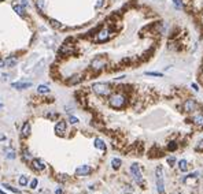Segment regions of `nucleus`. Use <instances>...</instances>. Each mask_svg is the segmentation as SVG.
I'll list each match as a JSON object with an SVG mask.
<instances>
[{
	"label": "nucleus",
	"mask_w": 203,
	"mask_h": 194,
	"mask_svg": "<svg viewBox=\"0 0 203 194\" xmlns=\"http://www.w3.org/2000/svg\"><path fill=\"white\" fill-rule=\"evenodd\" d=\"M109 104L111 108L114 109H121L125 107L126 104V97L125 94H122V93L117 92V93H112V94H110L109 97Z\"/></svg>",
	"instance_id": "obj_1"
},
{
	"label": "nucleus",
	"mask_w": 203,
	"mask_h": 194,
	"mask_svg": "<svg viewBox=\"0 0 203 194\" xmlns=\"http://www.w3.org/2000/svg\"><path fill=\"white\" fill-rule=\"evenodd\" d=\"M92 90L95 94L100 96V97H106V96L111 94V86L106 82H95L92 85Z\"/></svg>",
	"instance_id": "obj_2"
},
{
	"label": "nucleus",
	"mask_w": 203,
	"mask_h": 194,
	"mask_svg": "<svg viewBox=\"0 0 203 194\" xmlns=\"http://www.w3.org/2000/svg\"><path fill=\"white\" fill-rule=\"evenodd\" d=\"M111 36H112V30L106 26V27H103V29H100L98 32V34L95 36V41L96 43H106Z\"/></svg>",
	"instance_id": "obj_3"
},
{
	"label": "nucleus",
	"mask_w": 203,
	"mask_h": 194,
	"mask_svg": "<svg viewBox=\"0 0 203 194\" xmlns=\"http://www.w3.org/2000/svg\"><path fill=\"white\" fill-rule=\"evenodd\" d=\"M156 174V186H158V191L159 193H163L165 191V185H163V169L161 167H158L155 171Z\"/></svg>",
	"instance_id": "obj_4"
},
{
	"label": "nucleus",
	"mask_w": 203,
	"mask_h": 194,
	"mask_svg": "<svg viewBox=\"0 0 203 194\" xmlns=\"http://www.w3.org/2000/svg\"><path fill=\"white\" fill-rule=\"evenodd\" d=\"M106 59L104 57H102V56H98V57H95V59L91 62V67L93 68V70H102V68L106 66Z\"/></svg>",
	"instance_id": "obj_5"
},
{
	"label": "nucleus",
	"mask_w": 203,
	"mask_h": 194,
	"mask_svg": "<svg viewBox=\"0 0 203 194\" xmlns=\"http://www.w3.org/2000/svg\"><path fill=\"white\" fill-rule=\"evenodd\" d=\"M130 172H132V175H133L134 180H136L137 183H143V176H141V172H140V169H139V165H137L136 163H134V164H132V165H130Z\"/></svg>",
	"instance_id": "obj_6"
},
{
	"label": "nucleus",
	"mask_w": 203,
	"mask_h": 194,
	"mask_svg": "<svg viewBox=\"0 0 203 194\" xmlns=\"http://www.w3.org/2000/svg\"><path fill=\"white\" fill-rule=\"evenodd\" d=\"M30 164H32V168L36 169V171H44L45 169V161L41 160V158H32V161H30Z\"/></svg>",
	"instance_id": "obj_7"
},
{
	"label": "nucleus",
	"mask_w": 203,
	"mask_h": 194,
	"mask_svg": "<svg viewBox=\"0 0 203 194\" xmlns=\"http://www.w3.org/2000/svg\"><path fill=\"white\" fill-rule=\"evenodd\" d=\"M183 108L185 112H188V114H191V112H194L195 109H196V101L192 100V98H189V100H187L185 103L183 104Z\"/></svg>",
	"instance_id": "obj_8"
},
{
	"label": "nucleus",
	"mask_w": 203,
	"mask_h": 194,
	"mask_svg": "<svg viewBox=\"0 0 203 194\" xmlns=\"http://www.w3.org/2000/svg\"><path fill=\"white\" fill-rule=\"evenodd\" d=\"M92 172V168H91L89 165H87V164H84V165H80L78 168L76 169V175L77 176H85V175L91 174Z\"/></svg>",
	"instance_id": "obj_9"
},
{
	"label": "nucleus",
	"mask_w": 203,
	"mask_h": 194,
	"mask_svg": "<svg viewBox=\"0 0 203 194\" xmlns=\"http://www.w3.org/2000/svg\"><path fill=\"white\" fill-rule=\"evenodd\" d=\"M66 127H67V124H66L65 120H59V122L55 124V133H56L58 135H63V134L66 133Z\"/></svg>",
	"instance_id": "obj_10"
},
{
	"label": "nucleus",
	"mask_w": 203,
	"mask_h": 194,
	"mask_svg": "<svg viewBox=\"0 0 203 194\" xmlns=\"http://www.w3.org/2000/svg\"><path fill=\"white\" fill-rule=\"evenodd\" d=\"M32 85H33L32 82H14V83H11V86L16 90H25L27 87H30Z\"/></svg>",
	"instance_id": "obj_11"
},
{
	"label": "nucleus",
	"mask_w": 203,
	"mask_h": 194,
	"mask_svg": "<svg viewBox=\"0 0 203 194\" xmlns=\"http://www.w3.org/2000/svg\"><path fill=\"white\" fill-rule=\"evenodd\" d=\"M30 135V123L26 122L23 123V126L21 127V137L22 138H27Z\"/></svg>",
	"instance_id": "obj_12"
},
{
	"label": "nucleus",
	"mask_w": 203,
	"mask_h": 194,
	"mask_svg": "<svg viewBox=\"0 0 203 194\" xmlns=\"http://www.w3.org/2000/svg\"><path fill=\"white\" fill-rule=\"evenodd\" d=\"M12 8H14V11H15V12L18 14L19 16H26V8H25V5H22V4H15Z\"/></svg>",
	"instance_id": "obj_13"
},
{
	"label": "nucleus",
	"mask_w": 203,
	"mask_h": 194,
	"mask_svg": "<svg viewBox=\"0 0 203 194\" xmlns=\"http://www.w3.org/2000/svg\"><path fill=\"white\" fill-rule=\"evenodd\" d=\"M93 145H95L96 149L102 150V152H104V150H106V144H104V141H103V139H100V138H95Z\"/></svg>",
	"instance_id": "obj_14"
},
{
	"label": "nucleus",
	"mask_w": 203,
	"mask_h": 194,
	"mask_svg": "<svg viewBox=\"0 0 203 194\" xmlns=\"http://www.w3.org/2000/svg\"><path fill=\"white\" fill-rule=\"evenodd\" d=\"M192 122H194L196 126H200V127H203V114H196V115H194V117H192Z\"/></svg>",
	"instance_id": "obj_15"
},
{
	"label": "nucleus",
	"mask_w": 203,
	"mask_h": 194,
	"mask_svg": "<svg viewBox=\"0 0 203 194\" xmlns=\"http://www.w3.org/2000/svg\"><path fill=\"white\" fill-rule=\"evenodd\" d=\"M4 62H5V67H15L16 63H18V59L14 56H10V57H7Z\"/></svg>",
	"instance_id": "obj_16"
},
{
	"label": "nucleus",
	"mask_w": 203,
	"mask_h": 194,
	"mask_svg": "<svg viewBox=\"0 0 203 194\" xmlns=\"http://www.w3.org/2000/svg\"><path fill=\"white\" fill-rule=\"evenodd\" d=\"M82 81V75L81 74H76V75H73L70 79L67 81V83L69 85H76V83H78V82H81Z\"/></svg>",
	"instance_id": "obj_17"
},
{
	"label": "nucleus",
	"mask_w": 203,
	"mask_h": 194,
	"mask_svg": "<svg viewBox=\"0 0 203 194\" xmlns=\"http://www.w3.org/2000/svg\"><path fill=\"white\" fill-rule=\"evenodd\" d=\"M4 153H5V158H8V160H14V158L16 157L15 150L11 149V148H7V149L4 150Z\"/></svg>",
	"instance_id": "obj_18"
},
{
	"label": "nucleus",
	"mask_w": 203,
	"mask_h": 194,
	"mask_svg": "<svg viewBox=\"0 0 203 194\" xmlns=\"http://www.w3.org/2000/svg\"><path fill=\"white\" fill-rule=\"evenodd\" d=\"M3 187L5 189V190H8V191H11V193H14V194H21V190L19 189H15V187H12L11 185H8V183H3Z\"/></svg>",
	"instance_id": "obj_19"
},
{
	"label": "nucleus",
	"mask_w": 203,
	"mask_h": 194,
	"mask_svg": "<svg viewBox=\"0 0 203 194\" xmlns=\"http://www.w3.org/2000/svg\"><path fill=\"white\" fill-rule=\"evenodd\" d=\"M49 86L48 85H38L37 86V92L40 93V94H47V93H49Z\"/></svg>",
	"instance_id": "obj_20"
},
{
	"label": "nucleus",
	"mask_w": 203,
	"mask_h": 194,
	"mask_svg": "<svg viewBox=\"0 0 203 194\" xmlns=\"http://www.w3.org/2000/svg\"><path fill=\"white\" fill-rule=\"evenodd\" d=\"M60 53H62V55H70V53H73V48H71V46L70 45H66V44H65V45H63L62 46V49H60Z\"/></svg>",
	"instance_id": "obj_21"
},
{
	"label": "nucleus",
	"mask_w": 203,
	"mask_h": 194,
	"mask_svg": "<svg viewBox=\"0 0 203 194\" xmlns=\"http://www.w3.org/2000/svg\"><path fill=\"white\" fill-rule=\"evenodd\" d=\"M178 168H180V171H187V169H188V163H187V160H180L178 161Z\"/></svg>",
	"instance_id": "obj_22"
},
{
	"label": "nucleus",
	"mask_w": 203,
	"mask_h": 194,
	"mask_svg": "<svg viewBox=\"0 0 203 194\" xmlns=\"http://www.w3.org/2000/svg\"><path fill=\"white\" fill-rule=\"evenodd\" d=\"M18 183H19V186H22V187L27 186V176H26V175H22V176H19Z\"/></svg>",
	"instance_id": "obj_23"
},
{
	"label": "nucleus",
	"mask_w": 203,
	"mask_h": 194,
	"mask_svg": "<svg viewBox=\"0 0 203 194\" xmlns=\"http://www.w3.org/2000/svg\"><path fill=\"white\" fill-rule=\"evenodd\" d=\"M121 164H122L121 158H117V157H115V158H112V160H111V165H112V168H115V169L119 168Z\"/></svg>",
	"instance_id": "obj_24"
},
{
	"label": "nucleus",
	"mask_w": 203,
	"mask_h": 194,
	"mask_svg": "<svg viewBox=\"0 0 203 194\" xmlns=\"http://www.w3.org/2000/svg\"><path fill=\"white\" fill-rule=\"evenodd\" d=\"M22 157H23V160H30V161H32V155H30V152H29V150H27V149H23V150H22Z\"/></svg>",
	"instance_id": "obj_25"
},
{
	"label": "nucleus",
	"mask_w": 203,
	"mask_h": 194,
	"mask_svg": "<svg viewBox=\"0 0 203 194\" xmlns=\"http://www.w3.org/2000/svg\"><path fill=\"white\" fill-rule=\"evenodd\" d=\"M36 5H37L38 11H43L45 7V0H36Z\"/></svg>",
	"instance_id": "obj_26"
},
{
	"label": "nucleus",
	"mask_w": 203,
	"mask_h": 194,
	"mask_svg": "<svg viewBox=\"0 0 203 194\" xmlns=\"http://www.w3.org/2000/svg\"><path fill=\"white\" fill-rule=\"evenodd\" d=\"M49 23H51V26H52V27H55V29H60V27H62L60 22L55 21V19H49Z\"/></svg>",
	"instance_id": "obj_27"
},
{
	"label": "nucleus",
	"mask_w": 203,
	"mask_h": 194,
	"mask_svg": "<svg viewBox=\"0 0 203 194\" xmlns=\"http://www.w3.org/2000/svg\"><path fill=\"white\" fill-rule=\"evenodd\" d=\"M173 4H174V7L177 8V10H181V8H183V2H181V0H173Z\"/></svg>",
	"instance_id": "obj_28"
},
{
	"label": "nucleus",
	"mask_w": 203,
	"mask_h": 194,
	"mask_svg": "<svg viewBox=\"0 0 203 194\" xmlns=\"http://www.w3.org/2000/svg\"><path fill=\"white\" fill-rule=\"evenodd\" d=\"M37 185H38V180L34 178V179H32V180H30L29 187H30V189H36V187H37Z\"/></svg>",
	"instance_id": "obj_29"
},
{
	"label": "nucleus",
	"mask_w": 203,
	"mask_h": 194,
	"mask_svg": "<svg viewBox=\"0 0 203 194\" xmlns=\"http://www.w3.org/2000/svg\"><path fill=\"white\" fill-rule=\"evenodd\" d=\"M69 122H70L71 124H77L80 120H78V117H76V116H73V115H70V116H69Z\"/></svg>",
	"instance_id": "obj_30"
},
{
	"label": "nucleus",
	"mask_w": 203,
	"mask_h": 194,
	"mask_svg": "<svg viewBox=\"0 0 203 194\" xmlns=\"http://www.w3.org/2000/svg\"><path fill=\"white\" fill-rule=\"evenodd\" d=\"M167 149H169V150H172V152H173V150H176V149H177V145H176V142H170V144L167 145Z\"/></svg>",
	"instance_id": "obj_31"
},
{
	"label": "nucleus",
	"mask_w": 203,
	"mask_h": 194,
	"mask_svg": "<svg viewBox=\"0 0 203 194\" xmlns=\"http://www.w3.org/2000/svg\"><path fill=\"white\" fill-rule=\"evenodd\" d=\"M145 75H151V77H162L163 74H161V73H152V71H147V73H145Z\"/></svg>",
	"instance_id": "obj_32"
},
{
	"label": "nucleus",
	"mask_w": 203,
	"mask_h": 194,
	"mask_svg": "<svg viewBox=\"0 0 203 194\" xmlns=\"http://www.w3.org/2000/svg\"><path fill=\"white\" fill-rule=\"evenodd\" d=\"M102 4H103V0H98V3H96L95 7H96V8H99V7H102Z\"/></svg>",
	"instance_id": "obj_33"
},
{
	"label": "nucleus",
	"mask_w": 203,
	"mask_h": 194,
	"mask_svg": "<svg viewBox=\"0 0 203 194\" xmlns=\"http://www.w3.org/2000/svg\"><path fill=\"white\" fill-rule=\"evenodd\" d=\"M174 157H169V158H167V163H169V164H174Z\"/></svg>",
	"instance_id": "obj_34"
},
{
	"label": "nucleus",
	"mask_w": 203,
	"mask_h": 194,
	"mask_svg": "<svg viewBox=\"0 0 203 194\" xmlns=\"http://www.w3.org/2000/svg\"><path fill=\"white\" fill-rule=\"evenodd\" d=\"M2 67H5V62L2 59V57H0V68H2Z\"/></svg>",
	"instance_id": "obj_35"
},
{
	"label": "nucleus",
	"mask_w": 203,
	"mask_h": 194,
	"mask_svg": "<svg viewBox=\"0 0 203 194\" xmlns=\"http://www.w3.org/2000/svg\"><path fill=\"white\" fill-rule=\"evenodd\" d=\"M192 87H194L195 92H198V90H199V89H198V85L196 83H192Z\"/></svg>",
	"instance_id": "obj_36"
},
{
	"label": "nucleus",
	"mask_w": 203,
	"mask_h": 194,
	"mask_svg": "<svg viewBox=\"0 0 203 194\" xmlns=\"http://www.w3.org/2000/svg\"><path fill=\"white\" fill-rule=\"evenodd\" d=\"M55 194H62V189H56V191H55Z\"/></svg>",
	"instance_id": "obj_37"
},
{
	"label": "nucleus",
	"mask_w": 203,
	"mask_h": 194,
	"mask_svg": "<svg viewBox=\"0 0 203 194\" xmlns=\"http://www.w3.org/2000/svg\"><path fill=\"white\" fill-rule=\"evenodd\" d=\"M0 194H5V193H3V191H2V190H0Z\"/></svg>",
	"instance_id": "obj_38"
},
{
	"label": "nucleus",
	"mask_w": 203,
	"mask_h": 194,
	"mask_svg": "<svg viewBox=\"0 0 203 194\" xmlns=\"http://www.w3.org/2000/svg\"><path fill=\"white\" fill-rule=\"evenodd\" d=\"M2 107H3V104H2V103H0V108H2Z\"/></svg>",
	"instance_id": "obj_39"
},
{
	"label": "nucleus",
	"mask_w": 203,
	"mask_h": 194,
	"mask_svg": "<svg viewBox=\"0 0 203 194\" xmlns=\"http://www.w3.org/2000/svg\"><path fill=\"white\" fill-rule=\"evenodd\" d=\"M0 2H3V0H0Z\"/></svg>",
	"instance_id": "obj_40"
}]
</instances>
